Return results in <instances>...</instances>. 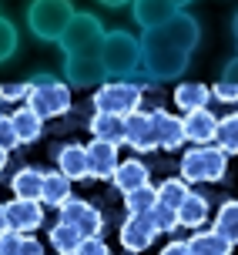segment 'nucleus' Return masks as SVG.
Returning a JSON list of instances; mask_svg holds the SVG:
<instances>
[{
	"label": "nucleus",
	"instance_id": "nucleus-1",
	"mask_svg": "<svg viewBox=\"0 0 238 255\" xmlns=\"http://www.w3.org/2000/svg\"><path fill=\"white\" fill-rule=\"evenodd\" d=\"M201 40V24L188 10H178L171 20H164L154 30H144L141 51H144V71L151 81H175L185 74L191 54Z\"/></svg>",
	"mask_w": 238,
	"mask_h": 255
},
{
	"label": "nucleus",
	"instance_id": "nucleus-2",
	"mask_svg": "<svg viewBox=\"0 0 238 255\" xmlns=\"http://www.w3.org/2000/svg\"><path fill=\"white\" fill-rule=\"evenodd\" d=\"M57 44L64 51V77H67L71 88H94V84H101L108 77L104 61H101L104 27H101V20L94 13L77 10Z\"/></svg>",
	"mask_w": 238,
	"mask_h": 255
},
{
	"label": "nucleus",
	"instance_id": "nucleus-3",
	"mask_svg": "<svg viewBox=\"0 0 238 255\" xmlns=\"http://www.w3.org/2000/svg\"><path fill=\"white\" fill-rule=\"evenodd\" d=\"M101 61H104L108 77H134V71L144 67L141 40L131 30H108L104 47H101Z\"/></svg>",
	"mask_w": 238,
	"mask_h": 255
},
{
	"label": "nucleus",
	"instance_id": "nucleus-4",
	"mask_svg": "<svg viewBox=\"0 0 238 255\" xmlns=\"http://www.w3.org/2000/svg\"><path fill=\"white\" fill-rule=\"evenodd\" d=\"M74 13L77 7L71 0H34L27 7V27L37 40H54L57 44L64 37L67 24L74 20Z\"/></svg>",
	"mask_w": 238,
	"mask_h": 255
},
{
	"label": "nucleus",
	"instance_id": "nucleus-5",
	"mask_svg": "<svg viewBox=\"0 0 238 255\" xmlns=\"http://www.w3.org/2000/svg\"><path fill=\"white\" fill-rule=\"evenodd\" d=\"M141 98H144V84L134 81V77H114V81H101V88L94 91V111H104V115H134L141 108Z\"/></svg>",
	"mask_w": 238,
	"mask_h": 255
},
{
	"label": "nucleus",
	"instance_id": "nucleus-6",
	"mask_svg": "<svg viewBox=\"0 0 238 255\" xmlns=\"http://www.w3.org/2000/svg\"><path fill=\"white\" fill-rule=\"evenodd\" d=\"M181 178L188 185H201V181H222L228 171V154L218 144H195L181 154Z\"/></svg>",
	"mask_w": 238,
	"mask_h": 255
},
{
	"label": "nucleus",
	"instance_id": "nucleus-7",
	"mask_svg": "<svg viewBox=\"0 0 238 255\" xmlns=\"http://www.w3.org/2000/svg\"><path fill=\"white\" fill-rule=\"evenodd\" d=\"M71 84L67 81H57L54 74H34L30 77V94H27V101L34 111H37L44 121L47 118H61L71 111Z\"/></svg>",
	"mask_w": 238,
	"mask_h": 255
},
{
	"label": "nucleus",
	"instance_id": "nucleus-8",
	"mask_svg": "<svg viewBox=\"0 0 238 255\" xmlns=\"http://www.w3.org/2000/svg\"><path fill=\"white\" fill-rule=\"evenodd\" d=\"M57 212H61L57 222H67L71 229H77V232H81V239L101 235V232H104V215H101L91 202H84V198H74V195H71Z\"/></svg>",
	"mask_w": 238,
	"mask_h": 255
},
{
	"label": "nucleus",
	"instance_id": "nucleus-9",
	"mask_svg": "<svg viewBox=\"0 0 238 255\" xmlns=\"http://www.w3.org/2000/svg\"><path fill=\"white\" fill-rule=\"evenodd\" d=\"M124 144L134 151H158V128L151 111H134L124 118Z\"/></svg>",
	"mask_w": 238,
	"mask_h": 255
},
{
	"label": "nucleus",
	"instance_id": "nucleus-10",
	"mask_svg": "<svg viewBox=\"0 0 238 255\" xmlns=\"http://www.w3.org/2000/svg\"><path fill=\"white\" fill-rule=\"evenodd\" d=\"M154 239H158V225H154V218L151 215H131L127 212L124 225H121V245H124L127 252H148L151 245H154Z\"/></svg>",
	"mask_w": 238,
	"mask_h": 255
},
{
	"label": "nucleus",
	"instance_id": "nucleus-11",
	"mask_svg": "<svg viewBox=\"0 0 238 255\" xmlns=\"http://www.w3.org/2000/svg\"><path fill=\"white\" fill-rule=\"evenodd\" d=\"M7 222H10L13 232L30 235L34 229L44 225V202L40 198H17L13 195L10 202H7Z\"/></svg>",
	"mask_w": 238,
	"mask_h": 255
},
{
	"label": "nucleus",
	"instance_id": "nucleus-12",
	"mask_svg": "<svg viewBox=\"0 0 238 255\" xmlns=\"http://www.w3.org/2000/svg\"><path fill=\"white\" fill-rule=\"evenodd\" d=\"M181 7H175L171 0H131V17L141 30H154L164 20H171Z\"/></svg>",
	"mask_w": 238,
	"mask_h": 255
},
{
	"label": "nucleus",
	"instance_id": "nucleus-13",
	"mask_svg": "<svg viewBox=\"0 0 238 255\" xmlns=\"http://www.w3.org/2000/svg\"><path fill=\"white\" fill-rule=\"evenodd\" d=\"M54 161H57V171H64L71 181H84L91 178V161H88V144H61L57 154H54Z\"/></svg>",
	"mask_w": 238,
	"mask_h": 255
},
{
	"label": "nucleus",
	"instance_id": "nucleus-14",
	"mask_svg": "<svg viewBox=\"0 0 238 255\" xmlns=\"http://www.w3.org/2000/svg\"><path fill=\"white\" fill-rule=\"evenodd\" d=\"M154 115V128H158V148L161 151H178L188 134H185V118L171 115V111H164V108H154L151 111Z\"/></svg>",
	"mask_w": 238,
	"mask_h": 255
},
{
	"label": "nucleus",
	"instance_id": "nucleus-15",
	"mask_svg": "<svg viewBox=\"0 0 238 255\" xmlns=\"http://www.w3.org/2000/svg\"><path fill=\"white\" fill-rule=\"evenodd\" d=\"M88 161H91V178L108 181L114 175V168L121 165V158H118V144H114V141L94 138L88 144Z\"/></svg>",
	"mask_w": 238,
	"mask_h": 255
},
{
	"label": "nucleus",
	"instance_id": "nucleus-16",
	"mask_svg": "<svg viewBox=\"0 0 238 255\" xmlns=\"http://www.w3.org/2000/svg\"><path fill=\"white\" fill-rule=\"evenodd\" d=\"M185 134H188V141H195V144H215L218 118H215L208 108L188 111V115H185Z\"/></svg>",
	"mask_w": 238,
	"mask_h": 255
},
{
	"label": "nucleus",
	"instance_id": "nucleus-17",
	"mask_svg": "<svg viewBox=\"0 0 238 255\" xmlns=\"http://www.w3.org/2000/svg\"><path fill=\"white\" fill-rule=\"evenodd\" d=\"M111 181H114V188L121 191V195H127V191H134V188H141V185H148V181H151V171H148V165H144V161H138V158H127V161H121V165L114 168Z\"/></svg>",
	"mask_w": 238,
	"mask_h": 255
},
{
	"label": "nucleus",
	"instance_id": "nucleus-18",
	"mask_svg": "<svg viewBox=\"0 0 238 255\" xmlns=\"http://www.w3.org/2000/svg\"><path fill=\"white\" fill-rule=\"evenodd\" d=\"M13 121V131H17V141H20V148L24 144H34V141H40V134H44V118L30 108V104H24V108H17L10 115Z\"/></svg>",
	"mask_w": 238,
	"mask_h": 255
},
{
	"label": "nucleus",
	"instance_id": "nucleus-19",
	"mask_svg": "<svg viewBox=\"0 0 238 255\" xmlns=\"http://www.w3.org/2000/svg\"><path fill=\"white\" fill-rule=\"evenodd\" d=\"M212 101V88L201 84V81H181L175 88V104L188 115V111H198V108H208Z\"/></svg>",
	"mask_w": 238,
	"mask_h": 255
},
{
	"label": "nucleus",
	"instance_id": "nucleus-20",
	"mask_svg": "<svg viewBox=\"0 0 238 255\" xmlns=\"http://www.w3.org/2000/svg\"><path fill=\"white\" fill-rule=\"evenodd\" d=\"M232 249H235V245L225 242V239H222L215 229H212V232L198 229V232L188 239V252H191V255H232Z\"/></svg>",
	"mask_w": 238,
	"mask_h": 255
},
{
	"label": "nucleus",
	"instance_id": "nucleus-21",
	"mask_svg": "<svg viewBox=\"0 0 238 255\" xmlns=\"http://www.w3.org/2000/svg\"><path fill=\"white\" fill-rule=\"evenodd\" d=\"M178 222H181V229L198 232L201 225L208 222V198L198 195V191H191L188 198H185V205L178 208Z\"/></svg>",
	"mask_w": 238,
	"mask_h": 255
},
{
	"label": "nucleus",
	"instance_id": "nucleus-22",
	"mask_svg": "<svg viewBox=\"0 0 238 255\" xmlns=\"http://www.w3.org/2000/svg\"><path fill=\"white\" fill-rule=\"evenodd\" d=\"M91 134L101 141H114V144H124V118L121 115H104L94 111L91 118Z\"/></svg>",
	"mask_w": 238,
	"mask_h": 255
},
{
	"label": "nucleus",
	"instance_id": "nucleus-23",
	"mask_svg": "<svg viewBox=\"0 0 238 255\" xmlns=\"http://www.w3.org/2000/svg\"><path fill=\"white\" fill-rule=\"evenodd\" d=\"M71 198V178L64 171H44V191H40V202L50 208H61Z\"/></svg>",
	"mask_w": 238,
	"mask_h": 255
},
{
	"label": "nucleus",
	"instance_id": "nucleus-24",
	"mask_svg": "<svg viewBox=\"0 0 238 255\" xmlns=\"http://www.w3.org/2000/svg\"><path fill=\"white\" fill-rule=\"evenodd\" d=\"M10 191L17 198H40V191H44V171L34 168V165L20 168L10 178Z\"/></svg>",
	"mask_w": 238,
	"mask_h": 255
},
{
	"label": "nucleus",
	"instance_id": "nucleus-25",
	"mask_svg": "<svg viewBox=\"0 0 238 255\" xmlns=\"http://www.w3.org/2000/svg\"><path fill=\"white\" fill-rule=\"evenodd\" d=\"M225 242L238 245V198H228V202L218 205V212H215V225H212Z\"/></svg>",
	"mask_w": 238,
	"mask_h": 255
},
{
	"label": "nucleus",
	"instance_id": "nucleus-26",
	"mask_svg": "<svg viewBox=\"0 0 238 255\" xmlns=\"http://www.w3.org/2000/svg\"><path fill=\"white\" fill-rule=\"evenodd\" d=\"M77 245H81V232L71 229L67 222H57V225H50V249L57 255H74Z\"/></svg>",
	"mask_w": 238,
	"mask_h": 255
},
{
	"label": "nucleus",
	"instance_id": "nucleus-27",
	"mask_svg": "<svg viewBox=\"0 0 238 255\" xmlns=\"http://www.w3.org/2000/svg\"><path fill=\"white\" fill-rule=\"evenodd\" d=\"M154 205H158V188H154L151 181L124 195V208L131 212V215H148V212L154 208Z\"/></svg>",
	"mask_w": 238,
	"mask_h": 255
},
{
	"label": "nucleus",
	"instance_id": "nucleus-28",
	"mask_svg": "<svg viewBox=\"0 0 238 255\" xmlns=\"http://www.w3.org/2000/svg\"><path fill=\"white\" fill-rule=\"evenodd\" d=\"M215 144L225 154H238V111L218 118V134H215Z\"/></svg>",
	"mask_w": 238,
	"mask_h": 255
},
{
	"label": "nucleus",
	"instance_id": "nucleus-29",
	"mask_svg": "<svg viewBox=\"0 0 238 255\" xmlns=\"http://www.w3.org/2000/svg\"><path fill=\"white\" fill-rule=\"evenodd\" d=\"M188 195H191V188H188L185 178H164L161 185H158V202L168 205V208H181Z\"/></svg>",
	"mask_w": 238,
	"mask_h": 255
},
{
	"label": "nucleus",
	"instance_id": "nucleus-30",
	"mask_svg": "<svg viewBox=\"0 0 238 255\" xmlns=\"http://www.w3.org/2000/svg\"><path fill=\"white\" fill-rule=\"evenodd\" d=\"M17 44H20V40H17V27L0 13V64L10 61L13 54H17Z\"/></svg>",
	"mask_w": 238,
	"mask_h": 255
},
{
	"label": "nucleus",
	"instance_id": "nucleus-31",
	"mask_svg": "<svg viewBox=\"0 0 238 255\" xmlns=\"http://www.w3.org/2000/svg\"><path fill=\"white\" fill-rule=\"evenodd\" d=\"M151 218H154V225H158V232H175V229H181V222H178V208H168V205H154L148 212Z\"/></svg>",
	"mask_w": 238,
	"mask_h": 255
},
{
	"label": "nucleus",
	"instance_id": "nucleus-32",
	"mask_svg": "<svg viewBox=\"0 0 238 255\" xmlns=\"http://www.w3.org/2000/svg\"><path fill=\"white\" fill-rule=\"evenodd\" d=\"M74 255H111V249L104 242V235H88V239H81Z\"/></svg>",
	"mask_w": 238,
	"mask_h": 255
},
{
	"label": "nucleus",
	"instance_id": "nucleus-33",
	"mask_svg": "<svg viewBox=\"0 0 238 255\" xmlns=\"http://www.w3.org/2000/svg\"><path fill=\"white\" fill-rule=\"evenodd\" d=\"M0 148H7V151L20 148V141H17V131H13L10 115H0Z\"/></svg>",
	"mask_w": 238,
	"mask_h": 255
},
{
	"label": "nucleus",
	"instance_id": "nucleus-34",
	"mask_svg": "<svg viewBox=\"0 0 238 255\" xmlns=\"http://www.w3.org/2000/svg\"><path fill=\"white\" fill-rule=\"evenodd\" d=\"M212 98H218V101H225V104H235L238 101V84H228V81L218 77V84L212 88Z\"/></svg>",
	"mask_w": 238,
	"mask_h": 255
},
{
	"label": "nucleus",
	"instance_id": "nucleus-35",
	"mask_svg": "<svg viewBox=\"0 0 238 255\" xmlns=\"http://www.w3.org/2000/svg\"><path fill=\"white\" fill-rule=\"evenodd\" d=\"M20 245H24V232H3V245H0V255H20Z\"/></svg>",
	"mask_w": 238,
	"mask_h": 255
},
{
	"label": "nucleus",
	"instance_id": "nucleus-36",
	"mask_svg": "<svg viewBox=\"0 0 238 255\" xmlns=\"http://www.w3.org/2000/svg\"><path fill=\"white\" fill-rule=\"evenodd\" d=\"M30 94V81H20V84H3V101H27Z\"/></svg>",
	"mask_w": 238,
	"mask_h": 255
},
{
	"label": "nucleus",
	"instance_id": "nucleus-37",
	"mask_svg": "<svg viewBox=\"0 0 238 255\" xmlns=\"http://www.w3.org/2000/svg\"><path fill=\"white\" fill-rule=\"evenodd\" d=\"M20 255H44V245H40L37 239H30V235H24V245H20Z\"/></svg>",
	"mask_w": 238,
	"mask_h": 255
},
{
	"label": "nucleus",
	"instance_id": "nucleus-38",
	"mask_svg": "<svg viewBox=\"0 0 238 255\" xmlns=\"http://www.w3.org/2000/svg\"><path fill=\"white\" fill-rule=\"evenodd\" d=\"M222 81H228V84H238V57L225 64V71H222Z\"/></svg>",
	"mask_w": 238,
	"mask_h": 255
},
{
	"label": "nucleus",
	"instance_id": "nucleus-39",
	"mask_svg": "<svg viewBox=\"0 0 238 255\" xmlns=\"http://www.w3.org/2000/svg\"><path fill=\"white\" fill-rule=\"evenodd\" d=\"M161 255H191V252H188V242H168L161 249Z\"/></svg>",
	"mask_w": 238,
	"mask_h": 255
},
{
	"label": "nucleus",
	"instance_id": "nucleus-40",
	"mask_svg": "<svg viewBox=\"0 0 238 255\" xmlns=\"http://www.w3.org/2000/svg\"><path fill=\"white\" fill-rule=\"evenodd\" d=\"M10 232V222H7V205H0V235Z\"/></svg>",
	"mask_w": 238,
	"mask_h": 255
},
{
	"label": "nucleus",
	"instance_id": "nucleus-41",
	"mask_svg": "<svg viewBox=\"0 0 238 255\" xmlns=\"http://www.w3.org/2000/svg\"><path fill=\"white\" fill-rule=\"evenodd\" d=\"M101 7H124V3H131V0H98Z\"/></svg>",
	"mask_w": 238,
	"mask_h": 255
},
{
	"label": "nucleus",
	"instance_id": "nucleus-42",
	"mask_svg": "<svg viewBox=\"0 0 238 255\" xmlns=\"http://www.w3.org/2000/svg\"><path fill=\"white\" fill-rule=\"evenodd\" d=\"M7 154H10V151H7V148H0V171L7 168Z\"/></svg>",
	"mask_w": 238,
	"mask_h": 255
},
{
	"label": "nucleus",
	"instance_id": "nucleus-43",
	"mask_svg": "<svg viewBox=\"0 0 238 255\" xmlns=\"http://www.w3.org/2000/svg\"><path fill=\"white\" fill-rule=\"evenodd\" d=\"M171 3H175V7H181V10H185V7H188V3H195V0H171Z\"/></svg>",
	"mask_w": 238,
	"mask_h": 255
},
{
	"label": "nucleus",
	"instance_id": "nucleus-44",
	"mask_svg": "<svg viewBox=\"0 0 238 255\" xmlns=\"http://www.w3.org/2000/svg\"><path fill=\"white\" fill-rule=\"evenodd\" d=\"M232 30H235V40H238V13H235V20H232Z\"/></svg>",
	"mask_w": 238,
	"mask_h": 255
},
{
	"label": "nucleus",
	"instance_id": "nucleus-45",
	"mask_svg": "<svg viewBox=\"0 0 238 255\" xmlns=\"http://www.w3.org/2000/svg\"><path fill=\"white\" fill-rule=\"evenodd\" d=\"M0 101H3V84H0Z\"/></svg>",
	"mask_w": 238,
	"mask_h": 255
},
{
	"label": "nucleus",
	"instance_id": "nucleus-46",
	"mask_svg": "<svg viewBox=\"0 0 238 255\" xmlns=\"http://www.w3.org/2000/svg\"><path fill=\"white\" fill-rule=\"evenodd\" d=\"M0 245H3V235H0Z\"/></svg>",
	"mask_w": 238,
	"mask_h": 255
}]
</instances>
